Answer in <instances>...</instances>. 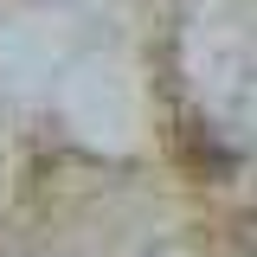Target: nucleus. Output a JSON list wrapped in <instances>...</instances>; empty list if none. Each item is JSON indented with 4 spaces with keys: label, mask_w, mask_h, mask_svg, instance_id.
Segmentation results:
<instances>
[{
    "label": "nucleus",
    "mask_w": 257,
    "mask_h": 257,
    "mask_svg": "<svg viewBox=\"0 0 257 257\" xmlns=\"http://www.w3.org/2000/svg\"><path fill=\"white\" fill-rule=\"evenodd\" d=\"M251 257H257V251H251Z\"/></svg>",
    "instance_id": "nucleus-1"
}]
</instances>
